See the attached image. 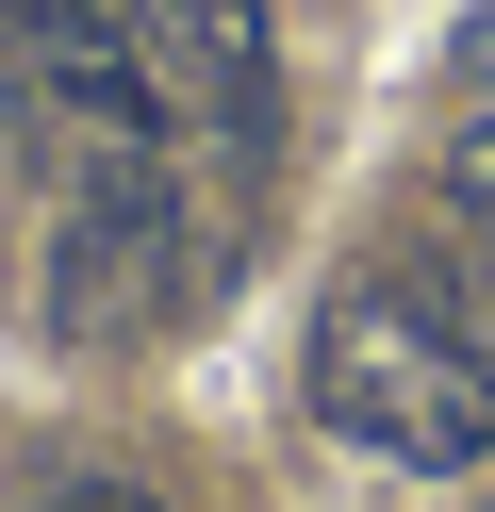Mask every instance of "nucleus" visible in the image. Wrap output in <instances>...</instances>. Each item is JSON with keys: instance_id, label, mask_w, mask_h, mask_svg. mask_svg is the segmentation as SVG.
<instances>
[{"instance_id": "1", "label": "nucleus", "mask_w": 495, "mask_h": 512, "mask_svg": "<svg viewBox=\"0 0 495 512\" xmlns=\"http://www.w3.org/2000/svg\"><path fill=\"white\" fill-rule=\"evenodd\" d=\"M314 413H330V446H363L396 479H479L495 463V364L462 331H429L413 298H347L314 331Z\"/></svg>"}, {"instance_id": "2", "label": "nucleus", "mask_w": 495, "mask_h": 512, "mask_svg": "<svg viewBox=\"0 0 495 512\" xmlns=\"http://www.w3.org/2000/svg\"><path fill=\"white\" fill-rule=\"evenodd\" d=\"M165 298H182V182L149 149H99L66 232H50V331L66 347H132V331H165Z\"/></svg>"}, {"instance_id": "3", "label": "nucleus", "mask_w": 495, "mask_h": 512, "mask_svg": "<svg viewBox=\"0 0 495 512\" xmlns=\"http://www.w3.org/2000/svg\"><path fill=\"white\" fill-rule=\"evenodd\" d=\"M132 34L165 50V83H182L231 149L281 133V50H264V0H132Z\"/></svg>"}, {"instance_id": "4", "label": "nucleus", "mask_w": 495, "mask_h": 512, "mask_svg": "<svg viewBox=\"0 0 495 512\" xmlns=\"http://www.w3.org/2000/svg\"><path fill=\"white\" fill-rule=\"evenodd\" d=\"M446 199H462V232H495V116L446 133Z\"/></svg>"}, {"instance_id": "5", "label": "nucleus", "mask_w": 495, "mask_h": 512, "mask_svg": "<svg viewBox=\"0 0 495 512\" xmlns=\"http://www.w3.org/2000/svg\"><path fill=\"white\" fill-rule=\"evenodd\" d=\"M50 512H165L149 479H50Z\"/></svg>"}, {"instance_id": "6", "label": "nucleus", "mask_w": 495, "mask_h": 512, "mask_svg": "<svg viewBox=\"0 0 495 512\" xmlns=\"http://www.w3.org/2000/svg\"><path fill=\"white\" fill-rule=\"evenodd\" d=\"M462 83H479V100H495V0H479V17H462Z\"/></svg>"}, {"instance_id": "7", "label": "nucleus", "mask_w": 495, "mask_h": 512, "mask_svg": "<svg viewBox=\"0 0 495 512\" xmlns=\"http://www.w3.org/2000/svg\"><path fill=\"white\" fill-rule=\"evenodd\" d=\"M479 265H495V232H479Z\"/></svg>"}]
</instances>
